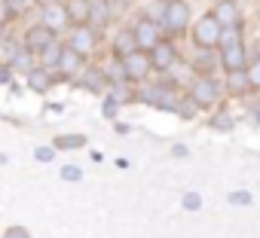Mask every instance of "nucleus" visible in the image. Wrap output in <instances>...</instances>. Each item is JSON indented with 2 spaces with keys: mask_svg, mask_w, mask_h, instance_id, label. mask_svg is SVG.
I'll return each mask as SVG.
<instances>
[{
  "mask_svg": "<svg viewBox=\"0 0 260 238\" xmlns=\"http://www.w3.org/2000/svg\"><path fill=\"white\" fill-rule=\"evenodd\" d=\"M220 34H223V25H220L214 16H205V19H199V25H196V31H193V40H196L202 49H211L214 43H220Z\"/></svg>",
  "mask_w": 260,
  "mask_h": 238,
  "instance_id": "1",
  "label": "nucleus"
},
{
  "mask_svg": "<svg viewBox=\"0 0 260 238\" xmlns=\"http://www.w3.org/2000/svg\"><path fill=\"white\" fill-rule=\"evenodd\" d=\"M187 19H190V7L184 4V0H172L169 10H166L162 25L169 28V34H181V31L187 28Z\"/></svg>",
  "mask_w": 260,
  "mask_h": 238,
  "instance_id": "2",
  "label": "nucleus"
},
{
  "mask_svg": "<svg viewBox=\"0 0 260 238\" xmlns=\"http://www.w3.org/2000/svg\"><path fill=\"white\" fill-rule=\"evenodd\" d=\"M122 64H125V76L128 80H147V73L153 67V58H147L144 52H132L128 58H122Z\"/></svg>",
  "mask_w": 260,
  "mask_h": 238,
  "instance_id": "3",
  "label": "nucleus"
},
{
  "mask_svg": "<svg viewBox=\"0 0 260 238\" xmlns=\"http://www.w3.org/2000/svg\"><path fill=\"white\" fill-rule=\"evenodd\" d=\"M193 101H196L199 107H208V104H214V101H217V83H214L211 76H202V80H196V86H193Z\"/></svg>",
  "mask_w": 260,
  "mask_h": 238,
  "instance_id": "4",
  "label": "nucleus"
},
{
  "mask_svg": "<svg viewBox=\"0 0 260 238\" xmlns=\"http://www.w3.org/2000/svg\"><path fill=\"white\" fill-rule=\"evenodd\" d=\"M25 43H28V52H46V49L52 46V31H49L46 25L31 28L28 37H25Z\"/></svg>",
  "mask_w": 260,
  "mask_h": 238,
  "instance_id": "5",
  "label": "nucleus"
},
{
  "mask_svg": "<svg viewBox=\"0 0 260 238\" xmlns=\"http://www.w3.org/2000/svg\"><path fill=\"white\" fill-rule=\"evenodd\" d=\"M113 52H116L119 58H128L132 52H138V40H135V31H132V28H125V31H119V34L113 37Z\"/></svg>",
  "mask_w": 260,
  "mask_h": 238,
  "instance_id": "6",
  "label": "nucleus"
},
{
  "mask_svg": "<svg viewBox=\"0 0 260 238\" xmlns=\"http://www.w3.org/2000/svg\"><path fill=\"white\" fill-rule=\"evenodd\" d=\"M132 31H135V40H138V46H156V43H159V34H156L159 28L153 25V19H141V22H138Z\"/></svg>",
  "mask_w": 260,
  "mask_h": 238,
  "instance_id": "7",
  "label": "nucleus"
},
{
  "mask_svg": "<svg viewBox=\"0 0 260 238\" xmlns=\"http://www.w3.org/2000/svg\"><path fill=\"white\" fill-rule=\"evenodd\" d=\"M220 64H223L230 73L242 70V64H245V49H242V43H236V46L223 49V55H220Z\"/></svg>",
  "mask_w": 260,
  "mask_h": 238,
  "instance_id": "8",
  "label": "nucleus"
},
{
  "mask_svg": "<svg viewBox=\"0 0 260 238\" xmlns=\"http://www.w3.org/2000/svg\"><path fill=\"white\" fill-rule=\"evenodd\" d=\"M214 19L223 25V28H236V19H239V7L233 0H220L217 10H214Z\"/></svg>",
  "mask_w": 260,
  "mask_h": 238,
  "instance_id": "9",
  "label": "nucleus"
},
{
  "mask_svg": "<svg viewBox=\"0 0 260 238\" xmlns=\"http://www.w3.org/2000/svg\"><path fill=\"white\" fill-rule=\"evenodd\" d=\"M68 22H71V19H68V10H61V7H46V13H43V25H46L52 34L61 31Z\"/></svg>",
  "mask_w": 260,
  "mask_h": 238,
  "instance_id": "10",
  "label": "nucleus"
},
{
  "mask_svg": "<svg viewBox=\"0 0 260 238\" xmlns=\"http://www.w3.org/2000/svg\"><path fill=\"white\" fill-rule=\"evenodd\" d=\"M172 64H175V46H172V43H156V46H153V67L166 70V67H172Z\"/></svg>",
  "mask_w": 260,
  "mask_h": 238,
  "instance_id": "11",
  "label": "nucleus"
},
{
  "mask_svg": "<svg viewBox=\"0 0 260 238\" xmlns=\"http://www.w3.org/2000/svg\"><path fill=\"white\" fill-rule=\"evenodd\" d=\"M141 101H147V104H153V107H169V104H172L166 86H150V89H144V92H141Z\"/></svg>",
  "mask_w": 260,
  "mask_h": 238,
  "instance_id": "12",
  "label": "nucleus"
},
{
  "mask_svg": "<svg viewBox=\"0 0 260 238\" xmlns=\"http://www.w3.org/2000/svg\"><path fill=\"white\" fill-rule=\"evenodd\" d=\"M89 16H92V4H86V0H71L68 4V19L71 22L83 25V22H89Z\"/></svg>",
  "mask_w": 260,
  "mask_h": 238,
  "instance_id": "13",
  "label": "nucleus"
},
{
  "mask_svg": "<svg viewBox=\"0 0 260 238\" xmlns=\"http://www.w3.org/2000/svg\"><path fill=\"white\" fill-rule=\"evenodd\" d=\"M104 73L101 70H95V67H89L86 70V76H83V89H89V92H104Z\"/></svg>",
  "mask_w": 260,
  "mask_h": 238,
  "instance_id": "14",
  "label": "nucleus"
},
{
  "mask_svg": "<svg viewBox=\"0 0 260 238\" xmlns=\"http://www.w3.org/2000/svg\"><path fill=\"white\" fill-rule=\"evenodd\" d=\"M80 61H83V58H80V52L64 49V52H61V64H58V67H61V73H77V70H80Z\"/></svg>",
  "mask_w": 260,
  "mask_h": 238,
  "instance_id": "15",
  "label": "nucleus"
},
{
  "mask_svg": "<svg viewBox=\"0 0 260 238\" xmlns=\"http://www.w3.org/2000/svg\"><path fill=\"white\" fill-rule=\"evenodd\" d=\"M226 86H230L233 95H242L251 83H248V73H245V70H236V73H230V83H226Z\"/></svg>",
  "mask_w": 260,
  "mask_h": 238,
  "instance_id": "16",
  "label": "nucleus"
},
{
  "mask_svg": "<svg viewBox=\"0 0 260 238\" xmlns=\"http://www.w3.org/2000/svg\"><path fill=\"white\" fill-rule=\"evenodd\" d=\"M28 86H31L34 92H46V89H49V73H46V70H31Z\"/></svg>",
  "mask_w": 260,
  "mask_h": 238,
  "instance_id": "17",
  "label": "nucleus"
},
{
  "mask_svg": "<svg viewBox=\"0 0 260 238\" xmlns=\"http://www.w3.org/2000/svg\"><path fill=\"white\" fill-rule=\"evenodd\" d=\"M71 49H74V52H80V55H83V52H89V49H92V34H89V31H77V34H74V46H71Z\"/></svg>",
  "mask_w": 260,
  "mask_h": 238,
  "instance_id": "18",
  "label": "nucleus"
},
{
  "mask_svg": "<svg viewBox=\"0 0 260 238\" xmlns=\"http://www.w3.org/2000/svg\"><path fill=\"white\" fill-rule=\"evenodd\" d=\"M214 64H217V58H214V52H211V49H208V52H202V55L193 61V67H196V70H202V73H211V70H214Z\"/></svg>",
  "mask_w": 260,
  "mask_h": 238,
  "instance_id": "19",
  "label": "nucleus"
},
{
  "mask_svg": "<svg viewBox=\"0 0 260 238\" xmlns=\"http://www.w3.org/2000/svg\"><path fill=\"white\" fill-rule=\"evenodd\" d=\"M107 10H110V7H107V0H95V4H92V16H89V19H92L95 25H104V22H107Z\"/></svg>",
  "mask_w": 260,
  "mask_h": 238,
  "instance_id": "20",
  "label": "nucleus"
},
{
  "mask_svg": "<svg viewBox=\"0 0 260 238\" xmlns=\"http://www.w3.org/2000/svg\"><path fill=\"white\" fill-rule=\"evenodd\" d=\"M61 52H64V49H58V46H49V49L43 52L40 64H43V67H55V64H61Z\"/></svg>",
  "mask_w": 260,
  "mask_h": 238,
  "instance_id": "21",
  "label": "nucleus"
},
{
  "mask_svg": "<svg viewBox=\"0 0 260 238\" xmlns=\"http://www.w3.org/2000/svg\"><path fill=\"white\" fill-rule=\"evenodd\" d=\"M16 43H0V64H16Z\"/></svg>",
  "mask_w": 260,
  "mask_h": 238,
  "instance_id": "22",
  "label": "nucleus"
},
{
  "mask_svg": "<svg viewBox=\"0 0 260 238\" xmlns=\"http://www.w3.org/2000/svg\"><path fill=\"white\" fill-rule=\"evenodd\" d=\"M83 144H86V138H83V135H68V138H58V141H55V147H61V150L83 147Z\"/></svg>",
  "mask_w": 260,
  "mask_h": 238,
  "instance_id": "23",
  "label": "nucleus"
},
{
  "mask_svg": "<svg viewBox=\"0 0 260 238\" xmlns=\"http://www.w3.org/2000/svg\"><path fill=\"white\" fill-rule=\"evenodd\" d=\"M220 43H223V49H230V46L242 43V40H239V31H236V28H223V34H220Z\"/></svg>",
  "mask_w": 260,
  "mask_h": 238,
  "instance_id": "24",
  "label": "nucleus"
},
{
  "mask_svg": "<svg viewBox=\"0 0 260 238\" xmlns=\"http://www.w3.org/2000/svg\"><path fill=\"white\" fill-rule=\"evenodd\" d=\"M211 126H214V129H233V116H230V113H217V116L211 119Z\"/></svg>",
  "mask_w": 260,
  "mask_h": 238,
  "instance_id": "25",
  "label": "nucleus"
},
{
  "mask_svg": "<svg viewBox=\"0 0 260 238\" xmlns=\"http://www.w3.org/2000/svg\"><path fill=\"white\" fill-rule=\"evenodd\" d=\"M13 67H19V70H31V52H19Z\"/></svg>",
  "mask_w": 260,
  "mask_h": 238,
  "instance_id": "26",
  "label": "nucleus"
},
{
  "mask_svg": "<svg viewBox=\"0 0 260 238\" xmlns=\"http://www.w3.org/2000/svg\"><path fill=\"white\" fill-rule=\"evenodd\" d=\"M248 83H251V86H260V58L248 67Z\"/></svg>",
  "mask_w": 260,
  "mask_h": 238,
  "instance_id": "27",
  "label": "nucleus"
},
{
  "mask_svg": "<svg viewBox=\"0 0 260 238\" xmlns=\"http://www.w3.org/2000/svg\"><path fill=\"white\" fill-rule=\"evenodd\" d=\"M4 238H31V232H28L25 226H13V229H7Z\"/></svg>",
  "mask_w": 260,
  "mask_h": 238,
  "instance_id": "28",
  "label": "nucleus"
},
{
  "mask_svg": "<svg viewBox=\"0 0 260 238\" xmlns=\"http://www.w3.org/2000/svg\"><path fill=\"white\" fill-rule=\"evenodd\" d=\"M61 177H64V180H80V168H77V165H64V168H61Z\"/></svg>",
  "mask_w": 260,
  "mask_h": 238,
  "instance_id": "29",
  "label": "nucleus"
},
{
  "mask_svg": "<svg viewBox=\"0 0 260 238\" xmlns=\"http://www.w3.org/2000/svg\"><path fill=\"white\" fill-rule=\"evenodd\" d=\"M184 208H187V211H196V208H199V195H196V192H187V195H184Z\"/></svg>",
  "mask_w": 260,
  "mask_h": 238,
  "instance_id": "30",
  "label": "nucleus"
},
{
  "mask_svg": "<svg viewBox=\"0 0 260 238\" xmlns=\"http://www.w3.org/2000/svg\"><path fill=\"white\" fill-rule=\"evenodd\" d=\"M230 202H233V205H248V202H251V195H248V192H233V195H230Z\"/></svg>",
  "mask_w": 260,
  "mask_h": 238,
  "instance_id": "31",
  "label": "nucleus"
},
{
  "mask_svg": "<svg viewBox=\"0 0 260 238\" xmlns=\"http://www.w3.org/2000/svg\"><path fill=\"white\" fill-rule=\"evenodd\" d=\"M13 16V10H10V4H7V0H0V25H4L7 19Z\"/></svg>",
  "mask_w": 260,
  "mask_h": 238,
  "instance_id": "32",
  "label": "nucleus"
},
{
  "mask_svg": "<svg viewBox=\"0 0 260 238\" xmlns=\"http://www.w3.org/2000/svg\"><path fill=\"white\" fill-rule=\"evenodd\" d=\"M37 159H40V162H49V159H52V147H40V150H37Z\"/></svg>",
  "mask_w": 260,
  "mask_h": 238,
  "instance_id": "33",
  "label": "nucleus"
},
{
  "mask_svg": "<svg viewBox=\"0 0 260 238\" xmlns=\"http://www.w3.org/2000/svg\"><path fill=\"white\" fill-rule=\"evenodd\" d=\"M113 113H116V101L107 98V101H104V116H113Z\"/></svg>",
  "mask_w": 260,
  "mask_h": 238,
  "instance_id": "34",
  "label": "nucleus"
},
{
  "mask_svg": "<svg viewBox=\"0 0 260 238\" xmlns=\"http://www.w3.org/2000/svg\"><path fill=\"white\" fill-rule=\"evenodd\" d=\"M10 10H25V0H7Z\"/></svg>",
  "mask_w": 260,
  "mask_h": 238,
  "instance_id": "35",
  "label": "nucleus"
},
{
  "mask_svg": "<svg viewBox=\"0 0 260 238\" xmlns=\"http://www.w3.org/2000/svg\"><path fill=\"white\" fill-rule=\"evenodd\" d=\"M7 80H10V70L4 67V70H0V83H7Z\"/></svg>",
  "mask_w": 260,
  "mask_h": 238,
  "instance_id": "36",
  "label": "nucleus"
},
{
  "mask_svg": "<svg viewBox=\"0 0 260 238\" xmlns=\"http://www.w3.org/2000/svg\"><path fill=\"white\" fill-rule=\"evenodd\" d=\"M254 116H257V119H260V101H257V107H254Z\"/></svg>",
  "mask_w": 260,
  "mask_h": 238,
  "instance_id": "37",
  "label": "nucleus"
},
{
  "mask_svg": "<svg viewBox=\"0 0 260 238\" xmlns=\"http://www.w3.org/2000/svg\"><path fill=\"white\" fill-rule=\"evenodd\" d=\"M37 4H43V7H52V0H37Z\"/></svg>",
  "mask_w": 260,
  "mask_h": 238,
  "instance_id": "38",
  "label": "nucleus"
},
{
  "mask_svg": "<svg viewBox=\"0 0 260 238\" xmlns=\"http://www.w3.org/2000/svg\"><path fill=\"white\" fill-rule=\"evenodd\" d=\"M0 43H4V25H0Z\"/></svg>",
  "mask_w": 260,
  "mask_h": 238,
  "instance_id": "39",
  "label": "nucleus"
}]
</instances>
